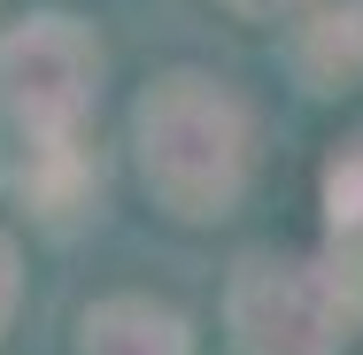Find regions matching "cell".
Segmentation results:
<instances>
[{
	"label": "cell",
	"instance_id": "obj_1",
	"mask_svg": "<svg viewBox=\"0 0 363 355\" xmlns=\"http://www.w3.org/2000/svg\"><path fill=\"white\" fill-rule=\"evenodd\" d=\"M140 162L147 186L178 216H217L240 193V162H247L240 108L209 77H162L140 101Z\"/></svg>",
	"mask_w": 363,
	"mask_h": 355
},
{
	"label": "cell",
	"instance_id": "obj_2",
	"mask_svg": "<svg viewBox=\"0 0 363 355\" xmlns=\"http://www.w3.org/2000/svg\"><path fill=\"white\" fill-rule=\"evenodd\" d=\"M93 39L77 31L70 16H39L23 31L0 39V108L31 132V140H55L70 132V116L85 108V85H93Z\"/></svg>",
	"mask_w": 363,
	"mask_h": 355
},
{
	"label": "cell",
	"instance_id": "obj_3",
	"mask_svg": "<svg viewBox=\"0 0 363 355\" xmlns=\"http://www.w3.org/2000/svg\"><path fill=\"white\" fill-rule=\"evenodd\" d=\"M232 332L247 355H325L340 332V301L301 263H247L232 286Z\"/></svg>",
	"mask_w": 363,
	"mask_h": 355
},
{
	"label": "cell",
	"instance_id": "obj_4",
	"mask_svg": "<svg viewBox=\"0 0 363 355\" xmlns=\"http://www.w3.org/2000/svg\"><path fill=\"white\" fill-rule=\"evenodd\" d=\"M85 355H186V325L155 301H101L85 317Z\"/></svg>",
	"mask_w": 363,
	"mask_h": 355
},
{
	"label": "cell",
	"instance_id": "obj_5",
	"mask_svg": "<svg viewBox=\"0 0 363 355\" xmlns=\"http://www.w3.org/2000/svg\"><path fill=\"white\" fill-rule=\"evenodd\" d=\"M325 209H333V232L363 240V140H348L325 170Z\"/></svg>",
	"mask_w": 363,
	"mask_h": 355
},
{
	"label": "cell",
	"instance_id": "obj_6",
	"mask_svg": "<svg viewBox=\"0 0 363 355\" xmlns=\"http://www.w3.org/2000/svg\"><path fill=\"white\" fill-rule=\"evenodd\" d=\"M8 301H16V255H8V240H0V317H8Z\"/></svg>",
	"mask_w": 363,
	"mask_h": 355
},
{
	"label": "cell",
	"instance_id": "obj_7",
	"mask_svg": "<svg viewBox=\"0 0 363 355\" xmlns=\"http://www.w3.org/2000/svg\"><path fill=\"white\" fill-rule=\"evenodd\" d=\"M232 8H247V16H279L286 0H232Z\"/></svg>",
	"mask_w": 363,
	"mask_h": 355
}]
</instances>
